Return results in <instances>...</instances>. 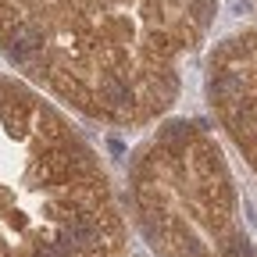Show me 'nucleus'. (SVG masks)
<instances>
[{"mask_svg":"<svg viewBox=\"0 0 257 257\" xmlns=\"http://www.w3.org/2000/svg\"><path fill=\"white\" fill-rule=\"evenodd\" d=\"M8 57L79 114L143 128L182 93V54L140 0H0Z\"/></svg>","mask_w":257,"mask_h":257,"instance_id":"obj_1","label":"nucleus"},{"mask_svg":"<svg viewBox=\"0 0 257 257\" xmlns=\"http://www.w3.org/2000/svg\"><path fill=\"white\" fill-rule=\"evenodd\" d=\"M0 133L15 165L0 179V257H128L118 193L68 114L0 75Z\"/></svg>","mask_w":257,"mask_h":257,"instance_id":"obj_2","label":"nucleus"},{"mask_svg":"<svg viewBox=\"0 0 257 257\" xmlns=\"http://www.w3.org/2000/svg\"><path fill=\"white\" fill-rule=\"evenodd\" d=\"M128 207L157 257H257L236 175L200 121L157 125L133 154Z\"/></svg>","mask_w":257,"mask_h":257,"instance_id":"obj_3","label":"nucleus"},{"mask_svg":"<svg viewBox=\"0 0 257 257\" xmlns=\"http://www.w3.org/2000/svg\"><path fill=\"white\" fill-rule=\"evenodd\" d=\"M207 104L236 157L257 179V29L232 32L211 50Z\"/></svg>","mask_w":257,"mask_h":257,"instance_id":"obj_4","label":"nucleus"},{"mask_svg":"<svg viewBox=\"0 0 257 257\" xmlns=\"http://www.w3.org/2000/svg\"><path fill=\"white\" fill-rule=\"evenodd\" d=\"M253 4H257V0H253Z\"/></svg>","mask_w":257,"mask_h":257,"instance_id":"obj_5","label":"nucleus"}]
</instances>
